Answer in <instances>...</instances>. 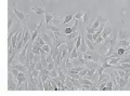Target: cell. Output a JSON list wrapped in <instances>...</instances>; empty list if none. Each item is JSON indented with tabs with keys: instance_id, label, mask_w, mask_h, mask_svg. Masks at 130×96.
I'll return each instance as SVG.
<instances>
[{
	"instance_id": "cell-1",
	"label": "cell",
	"mask_w": 130,
	"mask_h": 96,
	"mask_svg": "<svg viewBox=\"0 0 130 96\" xmlns=\"http://www.w3.org/2000/svg\"><path fill=\"white\" fill-rule=\"evenodd\" d=\"M8 90L9 91H16L17 90V80L14 78L13 73L9 70V80H8Z\"/></svg>"
},
{
	"instance_id": "cell-2",
	"label": "cell",
	"mask_w": 130,
	"mask_h": 96,
	"mask_svg": "<svg viewBox=\"0 0 130 96\" xmlns=\"http://www.w3.org/2000/svg\"><path fill=\"white\" fill-rule=\"evenodd\" d=\"M112 31H113V25H110V26L104 27V29H103V31H102V34H101V37L105 40L108 37V36L112 34Z\"/></svg>"
},
{
	"instance_id": "cell-3",
	"label": "cell",
	"mask_w": 130,
	"mask_h": 96,
	"mask_svg": "<svg viewBox=\"0 0 130 96\" xmlns=\"http://www.w3.org/2000/svg\"><path fill=\"white\" fill-rule=\"evenodd\" d=\"M55 16L56 15H55V13H54V12H48V11H46V14H45V23H46V25H49V24L51 23V21H52Z\"/></svg>"
},
{
	"instance_id": "cell-4",
	"label": "cell",
	"mask_w": 130,
	"mask_h": 96,
	"mask_svg": "<svg viewBox=\"0 0 130 96\" xmlns=\"http://www.w3.org/2000/svg\"><path fill=\"white\" fill-rule=\"evenodd\" d=\"M16 20V21H20L18 17L16 16V14L14 13V11H9V23H8V26H9V29H11L12 27V24H13V21Z\"/></svg>"
},
{
	"instance_id": "cell-5",
	"label": "cell",
	"mask_w": 130,
	"mask_h": 96,
	"mask_svg": "<svg viewBox=\"0 0 130 96\" xmlns=\"http://www.w3.org/2000/svg\"><path fill=\"white\" fill-rule=\"evenodd\" d=\"M31 10L34 11L37 15H40V16H42L43 14H46V10H45V8H43L42 5H39V7H32Z\"/></svg>"
},
{
	"instance_id": "cell-6",
	"label": "cell",
	"mask_w": 130,
	"mask_h": 96,
	"mask_svg": "<svg viewBox=\"0 0 130 96\" xmlns=\"http://www.w3.org/2000/svg\"><path fill=\"white\" fill-rule=\"evenodd\" d=\"M129 36H130V32L129 31H125V30H118V35H117V38L118 40H129Z\"/></svg>"
},
{
	"instance_id": "cell-7",
	"label": "cell",
	"mask_w": 130,
	"mask_h": 96,
	"mask_svg": "<svg viewBox=\"0 0 130 96\" xmlns=\"http://www.w3.org/2000/svg\"><path fill=\"white\" fill-rule=\"evenodd\" d=\"M85 66H86V68H88V69H90V68H94V69H97V68L100 66V63L94 62V61H86Z\"/></svg>"
},
{
	"instance_id": "cell-8",
	"label": "cell",
	"mask_w": 130,
	"mask_h": 96,
	"mask_svg": "<svg viewBox=\"0 0 130 96\" xmlns=\"http://www.w3.org/2000/svg\"><path fill=\"white\" fill-rule=\"evenodd\" d=\"M13 11H14V13L16 14V16L18 17V20H20L21 22H24L25 23V25H26V16H25V14H24L23 12H21V11H18L17 9H13Z\"/></svg>"
},
{
	"instance_id": "cell-9",
	"label": "cell",
	"mask_w": 130,
	"mask_h": 96,
	"mask_svg": "<svg viewBox=\"0 0 130 96\" xmlns=\"http://www.w3.org/2000/svg\"><path fill=\"white\" fill-rule=\"evenodd\" d=\"M40 35H41L42 39L45 40V42L47 43V44H50V45H52L53 41H52V38H51L50 36H49L48 34H46V32H43V31H41V32H40Z\"/></svg>"
},
{
	"instance_id": "cell-10",
	"label": "cell",
	"mask_w": 130,
	"mask_h": 96,
	"mask_svg": "<svg viewBox=\"0 0 130 96\" xmlns=\"http://www.w3.org/2000/svg\"><path fill=\"white\" fill-rule=\"evenodd\" d=\"M116 45L118 46V48H125L126 49L127 46H129L130 45V42H129V40H118L117 41V43H116Z\"/></svg>"
},
{
	"instance_id": "cell-11",
	"label": "cell",
	"mask_w": 130,
	"mask_h": 96,
	"mask_svg": "<svg viewBox=\"0 0 130 96\" xmlns=\"http://www.w3.org/2000/svg\"><path fill=\"white\" fill-rule=\"evenodd\" d=\"M75 13L76 12H73V13H69V14H67L66 16H65V18L63 20V23H62V24H63V25H67V24H68L69 22L73 20V17L75 16Z\"/></svg>"
},
{
	"instance_id": "cell-12",
	"label": "cell",
	"mask_w": 130,
	"mask_h": 96,
	"mask_svg": "<svg viewBox=\"0 0 130 96\" xmlns=\"http://www.w3.org/2000/svg\"><path fill=\"white\" fill-rule=\"evenodd\" d=\"M89 21H90V11H85V12H83V15H82L83 24H85V25H86V24L88 25Z\"/></svg>"
},
{
	"instance_id": "cell-13",
	"label": "cell",
	"mask_w": 130,
	"mask_h": 96,
	"mask_svg": "<svg viewBox=\"0 0 130 96\" xmlns=\"http://www.w3.org/2000/svg\"><path fill=\"white\" fill-rule=\"evenodd\" d=\"M47 26V28L49 30H51L52 32H56V31H62L61 30V27L56 26V25H52V24H49V25H46Z\"/></svg>"
},
{
	"instance_id": "cell-14",
	"label": "cell",
	"mask_w": 130,
	"mask_h": 96,
	"mask_svg": "<svg viewBox=\"0 0 130 96\" xmlns=\"http://www.w3.org/2000/svg\"><path fill=\"white\" fill-rule=\"evenodd\" d=\"M17 52H18V50H17V49H15L14 52H13V53L11 54V55H9V66L12 65V63H13V61H14L16 54H17Z\"/></svg>"
},
{
	"instance_id": "cell-15",
	"label": "cell",
	"mask_w": 130,
	"mask_h": 96,
	"mask_svg": "<svg viewBox=\"0 0 130 96\" xmlns=\"http://www.w3.org/2000/svg\"><path fill=\"white\" fill-rule=\"evenodd\" d=\"M86 43H87V46L90 51H94L96 50V45H94V42H92L89 39H86Z\"/></svg>"
},
{
	"instance_id": "cell-16",
	"label": "cell",
	"mask_w": 130,
	"mask_h": 96,
	"mask_svg": "<svg viewBox=\"0 0 130 96\" xmlns=\"http://www.w3.org/2000/svg\"><path fill=\"white\" fill-rule=\"evenodd\" d=\"M80 32L78 31V30H76V31H73V32H70L69 35H66V40H70V39H74V38H76L78 35H79Z\"/></svg>"
},
{
	"instance_id": "cell-17",
	"label": "cell",
	"mask_w": 130,
	"mask_h": 96,
	"mask_svg": "<svg viewBox=\"0 0 130 96\" xmlns=\"http://www.w3.org/2000/svg\"><path fill=\"white\" fill-rule=\"evenodd\" d=\"M89 80H91L92 82H94V83L98 84V81H99V73H98V71H96V72H94L93 75L90 77V79H89Z\"/></svg>"
},
{
	"instance_id": "cell-18",
	"label": "cell",
	"mask_w": 130,
	"mask_h": 96,
	"mask_svg": "<svg viewBox=\"0 0 130 96\" xmlns=\"http://www.w3.org/2000/svg\"><path fill=\"white\" fill-rule=\"evenodd\" d=\"M120 58H121V57H112V58L108 61V63H110V65L115 66V65L118 64V62H119V59H120Z\"/></svg>"
},
{
	"instance_id": "cell-19",
	"label": "cell",
	"mask_w": 130,
	"mask_h": 96,
	"mask_svg": "<svg viewBox=\"0 0 130 96\" xmlns=\"http://www.w3.org/2000/svg\"><path fill=\"white\" fill-rule=\"evenodd\" d=\"M40 51H41V46L32 44V52H34V54H36V55H40Z\"/></svg>"
},
{
	"instance_id": "cell-20",
	"label": "cell",
	"mask_w": 130,
	"mask_h": 96,
	"mask_svg": "<svg viewBox=\"0 0 130 96\" xmlns=\"http://www.w3.org/2000/svg\"><path fill=\"white\" fill-rule=\"evenodd\" d=\"M97 71V69H94V68H90V69H88V72H87V75L83 77V78H87V79H90V77L93 75L94 72Z\"/></svg>"
},
{
	"instance_id": "cell-21",
	"label": "cell",
	"mask_w": 130,
	"mask_h": 96,
	"mask_svg": "<svg viewBox=\"0 0 130 96\" xmlns=\"http://www.w3.org/2000/svg\"><path fill=\"white\" fill-rule=\"evenodd\" d=\"M49 76H50V78H56V77H59V73H58V70L54 68V69L50 70V72H49Z\"/></svg>"
},
{
	"instance_id": "cell-22",
	"label": "cell",
	"mask_w": 130,
	"mask_h": 96,
	"mask_svg": "<svg viewBox=\"0 0 130 96\" xmlns=\"http://www.w3.org/2000/svg\"><path fill=\"white\" fill-rule=\"evenodd\" d=\"M78 57V49L75 46V49L73 50V52L70 53V59H73V58H77Z\"/></svg>"
},
{
	"instance_id": "cell-23",
	"label": "cell",
	"mask_w": 130,
	"mask_h": 96,
	"mask_svg": "<svg viewBox=\"0 0 130 96\" xmlns=\"http://www.w3.org/2000/svg\"><path fill=\"white\" fill-rule=\"evenodd\" d=\"M61 23H63V21L60 20L59 17H56V16H55V17H54L53 20L51 21V23H50V24H52V25H59V24H61Z\"/></svg>"
},
{
	"instance_id": "cell-24",
	"label": "cell",
	"mask_w": 130,
	"mask_h": 96,
	"mask_svg": "<svg viewBox=\"0 0 130 96\" xmlns=\"http://www.w3.org/2000/svg\"><path fill=\"white\" fill-rule=\"evenodd\" d=\"M38 90H39V91H45V90H43V82H42V80L40 78H38Z\"/></svg>"
},
{
	"instance_id": "cell-25",
	"label": "cell",
	"mask_w": 130,
	"mask_h": 96,
	"mask_svg": "<svg viewBox=\"0 0 130 96\" xmlns=\"http://www.w3.org/2000/svg\"><path fill=\"white\" fill-rule=\"evenodd\" d=\"M42 49H43V50H45L46 52H47L48 54L51 53V45H50V44H47V43H46V44H43Z\"/></svg>"
},
{
	"instance_id": "cell-26",
	"label": "cell",
	"mask_w": 130,
	"mask_h": 96,
	"mask_svg": "<svg viewBox=\"0 0 130 96\" xmlns=\"http://www.w3.org/2000/svg\"><path fill=\"white\" fill-rule=\"evenodd\" d=\"M125 53H126V50H125V48H118V50H117V54L119 56H124L125 55Z\"/></svg>"
},
{
	"instance_id": "cell-27",
	"label": "cell",
	"mask_w": 130,
	"mask_h": 96,
	"mask_svg": "<svg viewBox=\"0 0 130 96\" xmlns=\"http://www.w3.org/2000/svg\"><path fill=\"white\" fill-rule=\"evenodd\" d=\"M27 69H28V72H32V70H35V69H36V63L32 62V64L29 65V67L27 68Z\"/></svg>"
},
{
	"instance_id": "cell-28",
	"label": "cell",
	"mask_w": 130,
	"mask_h": 96,
	"mask_svg": "<svg viewBox=\"0 0 130 96\" xmlns=\"http://www.w3.org/2000/svg\"><path fill=\"white\" fill-rule=\"evenodd\" d=\"M86 31H87V32H89V34H96L97 29L92 28L91 26H87V28H86Z\"/></svg>"
},
{
	"instance_id": "cell-29",
	"label": "cell",
	"mask_w": 130,
	"mask_h": 96,
	"mask_svg": "<svg viewBox=\"0 0 130 96\" xmlns=\"http://www.w3.org/2000/svg\"><path fill=\"white\" fill-rule=\"evenodd\" d=\"M99 26H100V20H99V18H97V21L92 24L91 27H92V28H94V29H98V28H99Z\"/></svg>"
},
{
	"instance_id": "cell-30",
	"label": "cell",
	"mask_w": 130,
	"mask_h": 96,
	"mask_svg": "<svg viewBox=\"0 0 130 96\" xmlns=\"http://www.w3.org/2000/svg\"><path fill=\"white\" fill-rule=\"evenodd\" d=\"M103 40H104V39H103L101 36H99V37L96 39V41H94V45H96V44H101V43L103 42Z\"/></svg>"
},
{
	"instance_id": "cell-31",
	"label": "cell",
	"mask_w": 130,
	"mask_h": 96,
	"mask_svg": "<svg viewBox=\"0 0 130 96\" xmlns=\"http://www.w3.org/2000/svg\"><path fill=\"white\" fill-rule=\"evenodd\" d=\"M104 69H105V68H104V67H103V66H102V65H100V66H99V67H98V68H97V71H98V73H99V76H100V75H102V73H103V72H104Z\"/></svg>"
},
{
	"instance_id": "cell-32",
	"label": "cell",
	"mask_w": 130,
	"mask_h": 96,
	"mask_svg": "<svg viewBox=\"0 0 130 96\" xmlns=\"http://www.w3.org/2000/svg\"><path fill=\"white\" fill-rule=\"evenodd\" d=\"M82 15H83V12H76L74 17L76 20H80V18H82Z\"/></svg>"
},
{
	"instance_id": "cell-33",
	"label": "cell",
	"mask_w": 130,
	"mask_h": 96,
	"mask_svg": "<svg viewBox=\"0 0 130 96\" xmlns=\"http://www.w3.org/2000/svg\"><path fill=\"white\" fill-rule=\"evenodd\" d=\"M55 68V63L54 62H52V63H49V65H48V67H47V69L50 71V70H52V69H54Z\"/></svg>"
},
{
	"instance_id": "cell-34",
	"label": "cell",
	"mask_w": 130,
	"mask_h": 96,
	"mask_svg": "<svg viewBox=\"0 0 130 96\" xmlns=\"http://www.w3.org/2000/svg\"><path fill=\"white\" fill-rule=\"evenodd\" d=\"M67 76L72 77V78H75V79H80V76H79V73H74V72H70V73H67Z\"/></svg>"
},
{
	"instance_id": "cell-35",
	"label": "cell",
	"mask_w": 130,
	"mask_h": 96,
	"mask_svg": "<svg viewBox=\"0 0 130 96\" xmlns=\"http://www.w3.org/2000/svg\"><path fill=\"white\" fill-rule=\"evenodd\" d=\"M87 72H88V68H85V69H82L79 72V76H80V78H83L86 75H87Z\"/></svg>"
},
{
	"instance_id": "cell-36",
	"label": "cell",
	"mask_w": 130,
	"mask_h": 96,
	"mask_svg": "<svg viewBox=\"0 0 130 96\" xmlns=\"http://www.w3.org/2000/svg\"><path fill=\"white\" fill-rule=\"evenodd\" d=\"M42 68H45V67H43V65L41 64V62H38V63H36V69H38V70H41Z\"/></svg>"
},
{
	"instance_id": "cell-37",
	"label": "cell",
	"mask_w": 130,
	"mask_h": 96,
	"mask_svg": "<svg viewBox=\"0 0 130 96\" xmlns=\"http://www.w3.org/2000/svg\"><path fill=\"white\" fill-rule=\"evenodd\" d=\"M40 59H41V56H40V55H36V54H35L32 62H34V63H38V62H40Z\"/></svg>"
},
{
	"instance_id": "cell-38",
	"label": "cell",
	"mask_w": 130,
	"mask_h": 96,
	"mask_svg": "<svg viewBox=\"0 0 130 96\" xmlns=\"http://www.w3.org/2000/svg\"><path fill=\"white\" fill-rule=\"evenodd\" d=\"M64 32H65V36H66V35H69L70 32H73L72 27H66V28H65V30H64Z\"/></svg>"
},
{
	"instance_id": "cell-39",
	"label": "cell",
	"mask_w": 130,
	"mask_h": 96,
	"mask_svg": "<svg viewBox=\"0 0 130 96\" xmlns=\"http://www.w3.org/2000/svg\"><path fill=\"white\" fill-rule=\"evenodd\" d=\"M87 39H89L90 41H92L93 42V34H89V32H87Z\"/></svg>"
},
{
	"instance_id": "cell-40",
	"label": "cell",
	"mask_w": 130,
	"mask_h": 96,
	"mask_svg": "<svg viewBox=\"0 0 130 96\" xmlns=\"http://www.w3.org/2000/svg\"><path fill=\"white\" fill-rule=\"evenodd\" d=\"M129 39H130V36H129Z\"/></svg>"
}]
</instances>
